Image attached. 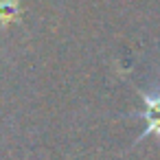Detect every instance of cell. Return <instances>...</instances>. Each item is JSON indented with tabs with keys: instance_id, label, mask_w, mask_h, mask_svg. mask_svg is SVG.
Returning <instances> with one entry per match:
<instances>
[{
	"instance_id": "6da1fadb",
	"label": "cell",
	"mask_w": 160,
	"mask_h": 160,
	"mask_svg": "<svg viewBox=\"0 0 160 160\" xmlns=\"http://www.w3.org/2000/svg\"><path fill=\"white\" fill-rule=\"evenodd\" d=\"M145 105H147V110H145L142 116L147 118L149 127L145 129L142 136H147V134H151V132L160 134V94H158V97H145Z\"/></svg>"
},
{
	"instance_id": "7a4b0ae2",
	"label": "cell",
	"mask_w": 160,
	"mask_h": 160,
	"mask_svg": "<svg viewBox=\"0 0 160 160\" xmlns=\"http://www.w3.org/2000/svg\"><path fill=\"white\" fill-rule=\"evenodd\" d=\"M16 16V5L13 2H0V18L11 20Z\"/></svg>"
}]
</instances>
